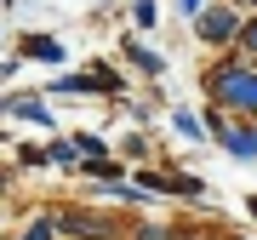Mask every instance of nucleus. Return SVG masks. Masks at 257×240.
Returning <instances> with one entry per match:
<instances>
[{"mask_svg": "<svg viewBox=\"0 0 257 240\" xmlns=\"http://www.w3.org/2000/svg\"><path fill=\"white\" fill-rule=\"evenodd\" d=\"M211 92H217L223 103H240V109H257V74H251V69H223Z\"/></svg>", "mask_w": 257, "mask_h": 240, "instance_id": "nucleus-1", "label": "nucleus"}, {"mask_svg": "<svg viewBox=\"0 0 257 240\" xmlns=\"http://www.w3.org/2000/svg\"><path fill=\"white\" fill-rule=\"evenodd\" d=\"M234 29H240L234 12H206V18H200V35H206V40H229Z\"/></svg>", "mask_w": 257, "mask_h": 240, "instance_id": "nucleus-2", "label": "nucleus"}, {"mask_svg": "<svg viewBox=\"0 0 257 240\" xmlns=\"http://www.w3.org/2000/svg\"><path fill=\"white\" fill-rule=\"evenodd\" d=\"M132 63H138V69H149V74H155V69H160V57H155V52H143V46H132Z\"/></svg>", "mask_w": 257, "mask_h": 240, "instance_id": "nucleus-3", "label": "nucleus"}, {"mask_svg": "<svg viewBox=\"0 0 257 240\" xmlns=\"http://www.w3.org/2000/svg\"><path fill=\"white\" fill-rule=\"evenodd\" d=\"M23 240H52V223H35V229H29Z\"/></svg>", "mask_w": 257, "mask_h": 240, "instance_id": "nucleus-4", "label": "nucleus"}, {"mask_svg": "<svg viewBox=\"0 0 257 240\" xmlns=\"http://www.w3.org/2000/svg\"><path fill=\"white\" fill-rule=\"evenodd\" d=\"M246 40H251V52H257V23H251V35H246Z\"/></svg>", "mask_w": 257, "mask_h": 240, "instance_id": "nucleus-5", "label": "nucleus"}, {"mask_svg": "<svg viewBox=\"0 0 257 240\" xmlns=\"http://www.w3.org/2000/svg\"><path fill=\"white\" fill-rule=\"evenodd\" d=\"M251 212H257V200H251Z\"/></svg>", "mask_w": 257, "mask_h": 240, "instance_id": "nucleus-6", "label": "nucleus"}]
</instances>
